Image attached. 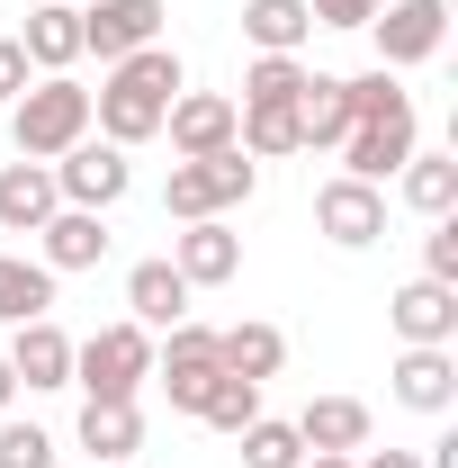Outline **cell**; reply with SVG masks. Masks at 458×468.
Returning a JSON list of instances; mask_svg holds the SVG:
<instances>
[{
	"instance_id": "cell-1",
	"label": "cell",
	"mask_w": 458,
	"mask_h": 468,
	"mask_svg": "<svg viewBox=\"0 0 458 468\" xmlns=\"http://www.w3.org/2000/svg\"><path fill=\"white\" fill-rule=\"evenodd\" d=\"M180 90V55L172 46H144V55H126V63H109V90H90V126L109 135V144H144V135H162V109H172Z\"/></svg>"
},
{
	"instance_id": "cell-2",
	"label": "cell",
	"mask_w": 458,
	"mask_h": 468,
	"mask_svg": "<svg viewBox=\"0 0 458 468\" xmlns=\"http://www.w3.org/2000/svg\"><path fill=\"white\" fill-rule=\"evenodd\" d=\"M153 378V334L126 315V324H99L90 343H72V388L90 406H135V388Z\"/></svg>"
},
{
	"instance_id": "cell-3",
	"label": "cell",
	"mask_w": 458,
	"mask_h": 468,
	"mask_svg": "<svg viewBox=\"0 0 458 468\" xmlns=\"http://www.w3.org/2000/svg\"><path fill=\"white\" fill-rule=\"evenodd\" d=\"M261 189V163L243 154V144H225V154H189V163H172V180H162V207H172L180 226H198V217H225V207H243Z\"/></svg>"
},
{
	"instance_id": "cell-4",
	"label": "cell",
	"mask_w": 458,
	"mask_h": 468,
	"mask_svg": "<svg viewBox=\"0 0 458 468\" xmlns=\"http://www.w3.org/2000/svg\"><path fill=\"white\" fill-rule=\"evenodd\" d=\"M81 135H90V90L72 72H46V81L18 90V163H55Z\"/></svg>"
},
{
	"instance_id": "cell-5",
	"label": "cell",
	"mask_w": 458,
	"mask_h": 468,
	"mask_svg": "<svg viewBox=\"0 0 458 468\" xmlns=\"http://www.w3.org/2000/svg\"><path fill=\"white\" fill-rule=\"evenodd\" d=\"M55 189H63V207H99V217H109L117 198L135 189V163H126V144H109V135H99V144L81 135L72 154H55Z\"/></svg>"
},
{
	"instance_id": "cell-6",
	"label": "cell",
	"mask_w": 458,
	"mask_h": 468,
	"mask_svg": "<svg viewBox=\"0 0 458 468\" xmlns=\"http://www.w3.org/2000/svg\"><path fill=\"white\" fill-rule=\"evenodd\" d=\"M369 37H378V63H387V72L432 63V55H441V37H450V0H378Z\"/></svg>"
},
{
	"instance_id": "cell-7",
	"label": "cell",
	"mask_w": 458,
	"mask_h": 468,
	"mask_svg": "<svg viewBox=\"0 0 458 468\" xmlns=\"http://www.w3.org/2000/svg\"><path fill=\"white\" fill-rule=\"evenodd\" d=\"M350 163V180H378L387 189V172H404L413 154H422V126H413V109H387V117H350V135L333 144Z\"/></svg>"
},
{
	"instance_id": "cell-8",
	"label": "cell",
	"mask_w": 458,
	"mask_h": 468,
	"mask_svg": "<svg viewBox=\"0 0 458 468\" xmlns=\"http://www.w3.org/2000/svg\"><path fill=\"white\" fill-rule=\"evenodd\" d=\"M144 46H162V0H90L81 9V55L126 63Z\"/></svg>"
},
{
	"instance_id": "cell-9",
	"label": "cell",
	"mask_w": 458,
	"mask_h": 468,
	"mask_svg": "<svg viewBox=\"0 0 458 468\" xmlns=\"http://www.w3.org/2000/svg\"><path fill=\"white\" fill-rule=\"evenodd\" d=\"M315 226H324V243H342V252H359V243H378L387 234V189L378 180H324L315 189Z\"/></svg>"
},
{
	"instance_id": "cell-10",
	"label": "cell",
	"mask_w": 458,
	"mask_h": 468,
	"mask_svg": "<svg viewBox=\"0 0 458 468\" xmlns=\"http://www.w3.org/2000/svg\"><path fill=\"white\" fill-rule=\"evenodd\" d=\"M9 378L18 388H72V334H63L55 315H27V324H9Z\"/></svg>"
},
{
	"instance_id": "cell-11",
	"label": "cell",
	"mask_w": 458,
	"mask_h": 468,
	"mask_svg": "<svg viewBox=\"0 0 458 468\" xmlns=\"http://www.w3.org/2000/svg\"><path fill=\"white\" fill-rule=\"evenodd\" d=\"M172 271L189 280V289H225L234 271H243V234L225 226V217H198V226L172 234Z\"/></svg>"
},
{
	"instance_id": "cell-12",
	"label": "cell",
	"mask_w": 458,
	"mask_h": 468,
	"mask_svg": "<svg viewBox=\"0 0 458 468\" xmlns=\"http://www.w3.org/2000/svg\"><path fill=\"white\" fill-rule=\"evenodd\" d=\"M36 243H46V252H36V261H46V271H99V261H109V217H99V207H55V217H46V226H36Z\"/></svg>"
},
{
	"instance_id": "cell-13",
	"label": "cell",
	"mask_w": 458,
	"mask_h": 468,
	"mask_svg": "<svg viewBox=\"0 0 458 468\" xmlns=\"http://www.w3.org/2000/svg\"><path fill=\"white\" fill-rule=\"evenodd\" d=\"M162 135H172V154H225L234 144V100L225 90H180L172 109H162Z\"/></svg>"
},
{
	"instance_id": "cell-14",
	"label": "cell",
	"mask_w": 458,
	"mask_h": 468,
	"mask_svg": "<svg viewBox=\"0 0 458 468\" xmlns=\"http://www.w3.org/2000/svg\"><path fill=\"white\" fill-rule=\"evenodd\" d=\"M396 378V406H413V414H450L458 406V360H450V343H404V360L387 369Z\"/></svg>"
},
{
	"instance_id": "cell-15",
	"label": "cell",
	"mask_w": 458,
	"mask_h": 468,
	"mask_svg": "<svg viewBox=\"0 0 458 468\" xmlns=\"http://www.w3.org/2000/svg\"><path fill=\"white\" fill-rule=\"evenodd\" d=\"M387 324H396L404 343H458V289L450 280H404L387 297Z\"/></svg>"
},
{
	"instance_id": "cell-16",
	"label": "cell",
	"mask_w": 458,
	"mask_h": 468,
	"mask_svg": "<svg viewBox=\"0 0 458 468\" xmlns=\"http://www.w3.org/2000/svg\"><path fill=\"white\" fill-rule=\"evenodd\" d=\"M18 46H27L36 72H72V63H81V9H72V0H36L27 27H18Z\"/></svg>"
},
{
	"instance_id": "cell-17",
	"label": "cell",
	"mask_w": 458,
	"mask_h": 468,
	"mask_svg": "<svg viewBox=\"0 0 458 468\" xmlns=\"http://www.w3.org/2000/svg\"><path fill=\"white\" fill-rule=\"evenodd\" d=\"M189 280H180L172 261H135V271H126V306H135V324H144V334H172L180 315H189Z\"/></svg>"
},
{
	"instance_id": "cell-18",
	"label": "cell",
	"mask_w": 458,
	"mask_h": 468,
	"mask_svg": "<svg viewBox=\"0 0 458 468\" xmlns=\"http://www.w3.org/2000/svg\"><path fill=\"white\" fill-rule=\"evenodd\" d=\"M342 135H350V90H342V72H306V90H297V144L333 154Z\"/></svg>"
},
{
	"instance_id": "cell-19",
	"label": "cell",
	"mask_w": 458,
	"mask_h": 468,
	"mask_svg": "<svg viewBox=\"0 0 458 468\" xmlns=\"http://www.w3.org/2000/svg\"><path fill=\"white\" fill-rule=\"evenodd\" d=\"M55 207H63L55 163H9V172H0V226H9V234H36Z\"/></svg>"
},
{
	"instance_id": "cell-20",
	"label": "cell",
	"mask_w": 458,
	"mask_h": 468,
	"mask_svg": "<svg viewBox=\"0 0 458 468\" xmlns=\"http://www.w3.org/2000/svg\"><path fill=\"white\" fill-rule=\"evenodd\" d=\"M297 441L306 451H369V406L359 397H315L297 414Z\"/></svg>"
},
{
	"instance_id": "cell-21",
	"label": "cell",
	"mask_w": 458,
	"mask_h": 468,
	"mask_svg": "<svg viewBox=\"0 0 458 468\" xmlns=\"http://www.w3.org/2000/svg\"><path fill=\"white\" fill-rule=\"evenodd\" d=\"M216 360H225L234 378L270 388V378H279V360H287V334H279V324H225V334H216Z\"/></svg>"
},
{
	"instance_id": "cell-22",
	"label": "cell",
	"mask_w": 458,
	"mask_h": 468,
	"mask_svg": "<svg viewBox=\"0 0 458 468\" xmlns=\"http://www.w3.org/2000/svg\"><path fill=\"white\" fill-rule=\"evenodd\" d=\"M243 37H252L261 55H297V46L315 37V9H306V0H243Z\"/></svg>"
},
{
	"instance_id": "cell-23",
	"label": "cell",
	"mask_w": 458,
	"mask_h": 468,
	"mask_svg": "<svg viewBox=\"0 0 458 468\" xmlns=\"http://www.w3.org/2000/svg\"><path fill=\"white\" fill-rule=\"evenodd\" d=\"M27 315H55V271L27 252H0V324H27Z\"/></svg>"
},
{
	"instance_id": "cell-24",
	"label": "cell",
	"mask_w": 458,
	"mask_h": 468,
	"mask_svg": "<svg viewBox=\"0 0 458 468\" xmlns=\"http://www.w3.org/2000/svg\"><path fill=\"white\" fill-rule=\"evenodd\" d=\"M81 451L90 460H135L144 451V414L135 406H81Z\"/></svg>"
},
{
	"instance_id": "cell-25",
	"label": "cell",
	"mask_w": 458,
	"mask_h": 468,
	"mask_svg": "<svg viewBox=\"0 0 458 468\" xmlns=\"http://www.w3.org/2000/svg\"><path fill=\"white\" fill-rule=\"evenodd\" d=\"M404 207H413V217H450L458 207V163L450 154H413V163H404Z\"/></svg>"
},
{
	"instance_id": "cell-26",
	"label": "cell",
	"mask_w": 458,
	"mask_h": 468,
	"mask_svg": "<svg viewBox=\"0 0 458 468\" xmlns=\"http://www.w3.org/2000/svg\"><path fill=\"white\" fill-rule=\"evenodd\" d=\"M297 90H306V63H297V55H252V72H243V109H297Z\"/></svg>"
},
{
	"instance_id": "cell-27",
	"label": "cell",
	"mask_w": 458,
	"mask_h": 468,
	"mask_svg": "<svg viewBox=\"0 0 458 468\" xmlns=\"http://www.w3.org/2000/svg\"><path fill=\"white\" fill-rule=\"evenodd\" d=\"M297 460H306L297 423H270V414H252V423H243V468H297Z\"/></svg>"
},
{
	"instance_id": "cell-28",
	"label": "cell",
	"mask_w": 458,
	"mask_h": 468,
	"mask_svg": "<svg viewBox=\"0 0 458 468\" xmlns=\"http://www.w3.org/2000/svg\"><path fill=\"white\" fill-rule=\"evenodd\" d=\"M252 414H261V388H252V378H234V369H216V388H207L198 423H216V432H243Z\"/></svg>"
},
{
	"instance_id": "cell-29",
	"label": "cell",
	"mask_w": 458,
	"mask_h": 468,
	"mask_svg": "<svg viewBox=\"0 0 458 468\" xmlns=\"http://www.w3.org/2000/svg\"><path fill=\"white\" fill-rule=\"evenodd\" d=\"M0 468H55V432H36V423H9V414H0Z\"/></svg>"
},
{
	"instance_id": "cell-30",
	"label": "cell",
	"mask_w": 458,
	"mask_h": 468,
	"mask_svg": "<svg viewBox=\"0 0 458 468\" xmlns=\"http://www.w3.org/2000/svg\"><path fill=\"white\" fill-rule=\"evenodd\" d=\"M216 369H225V360H172V369H153V378L172 388L180 414H198V406H207V388H216Z\"/></svg>"
},
{
	"instance_id": "cell-31",
	"label": "cell",
	"mask_w": 458,
	"mask_h": 468,
	"mask_svg": "<svg viewBox=\"0 0 458 468\" xmlns=\"http://www.w3.org/2000/svg\"><path fill=\"white\" fill-rule=\"evenodd\" d=\"M422 280H450L458 289V217H432V234H422Z\"/></svg>"
},
{
	"instance_id": "cell-32",
	"label": "cell",
	"mask_w": 458,
	"mask_h": 468,
	"mask_svg": "<svg viewBox=\"0 0 458 468\" xmlns=\"http://www.w3.org/2000/svg\"><path fill=\"white\" fill-rule=\"evenodd\" d=\"M27 81H36V63H27V46H18V37H0V100H18Z\"/></svg>"
},
{
	"instance_id": "cell-33",
	"label": "cell",
	"mask_w": 458,
	"mask_h": 468,
	"mask_svg": "<svg viewBox=\"0 0 458 468\" xmlns=\"http://www.w3.org/2000/svg\"><path fill=\"white\" fill-rule=\"evenodd\" d=\"M315 9V27H369L378 18V0H306Z\"/></svg>"
},
{
	"instance_id": "cell-34",
	"label": "cell",
	"mask_w": 458,
	"mask_h": 468,
	"mask_svg": "<svg viewBox=\"0 0 458 468\" xmlns=\"http://www.w3.org/2000/svg\"><path fill=\"white\" fill-rule=\"evenodd\" d=\"M350 468H422V451H369V460H350Z\"/></svg>"
},
{
	"instance_id": "cell-35",
	"label": "cell",
	"mask_w": 458,
	"mask_h": 468,
	"mask_svg": "<svg viewBox=\"0 0 458 468\" xmlns=\"http://www.w3.org/2000/svg\"><path fill=\"white\" fill-rule=\"evenodd\" d=\"M297 468H350V451H306Z\"/></svg>"
},
{
	"instance_id": "cell-36",
	"label": "cell",
	"mask_w": 458,
	"mask_h": 468,
	"mask_svg": "<svg viewBox=\"0 0 458 468\" xmlns=\"http://www.w3.org/2000/svg\"><path fill=\"white\" fill-rule=\"evenodd\" d=\"M9 397H18V378H9V360H0V414H9Z\"/></svg>"
},
{
	"instance_id": "cell-37",
	"label": "cell",
	"mask_w": 458,
	"mask_h": 468,
	"mask_svg": "<svg viewBox=\"0 0 458 468\" xmlns=\"http://www.w3.org/2000/svg\"><path fill=\"white\" fill-rule=\"evenodd\" d=\"M90 468H126V460H90Z\"/></svg>"
}]
</instances>
